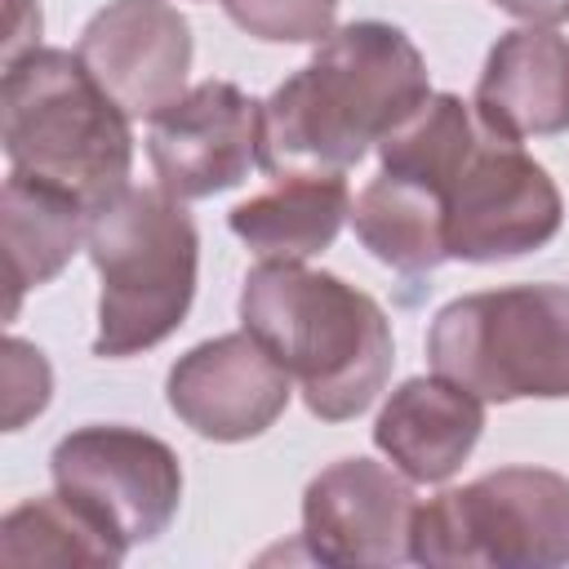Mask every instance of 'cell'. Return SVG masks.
<instances>
[{"label":"cell","instance_id":"1","mask_svg":"<svg viewBox=\"0 0 569 569\" xmlns=\"http://www.w3.org/2000/svg\"><path fill=\"white\" fill-rule=\"evenodd\" d=\"M431 98L418 44L391 22L333 27L307 67L262 102L258 169L347 178L391 129Z\"/></svg>","mask_w":569,"mask_h":569},{"label":"cell","instance_id":"2","mask_svg":"<svg viewBox=\"0 0 569 569\" xmlns=\"http://www.w3.org/2000/svg\"><path fill=\"white\" fill-rule=\"evenodd\" d=\"M240 325L289 369L325 422L365 413L391 378L387 311L356 284L307 262H258L240 289Z\"/></svg>","mask_w":569,"mask_h":569},{"label":"cell","instance_id":"3","mask_svg":"<svg viewBox=\"0 0 569 569\" xmlns=\"http://www.w3.org/2000/svg\"><path fill=\"white\" fill-rule=\"evenodd\" d=\"M0 138L9 169L71 191L89 213L120 196L133 173L124 107L89 76L80 53L67 49L36 44L4 62Z\"/></svg>","mask_w":569,"mask_h":569},{"label":"cell","instance_id":"4","mask_svg":"<svg viewBox=\"0 0 569 569\" xmlns=\"http://www.w3.org/2000/svg\"><path fill=\"white\" fill-rule=\"evenodd\" d=\"M89 262L98 267V333L93 356L124 360L164 342L191 311L200 236L178 196L124 187L89 213Z\"/></svg>","mask_w":569,"mask_h":569},{"label":"cell","instance_id":"5","mask_svg":"<svg viewBox=\"0 0 569 569\" xmlns=\"http://www.w3.org/2000/svg\"><path fill=\"white\" fill-rule=\"evenodd\" d=\"M427 360L489 405L569 396V289L507 284L453 298L427 329Z\"/></svg>","mask_w":569,"mask_h":569},{"label":"cell","instance_id":"6","mask_svg":"<svg viewBox=\"0 0 569 569\" xmlns=\"http://www.w3.org/2000/svg\"><path fill=\"white\" fill-rule=\"evenodd\" d=\"M409 560L436 569L569 565V480L547 467H498L445 489L418 507Z\"/></svg>","mask_w":569,"mask_h":569},{"label":"cell","instance_id":"7","mask_svg":"<svg viewBox=\"0 0 569 569\" xmlns=\"http://www.w3.org/2000/svg\"><path fill=\"white\" fill-rule=\"evenodd\" d=\"M565 200L551 173L511 138L480 129L445 182V253L458 262H507L556 240Z\"/></svg>","mask_w":569,"mask_h":569},{"label":"cell","instance_id":"8","mask_svg":"<svg viewBox=\"0 0 569 569\" xmlns=\"http://www.w3.org/2000/svg\"><path fill=\"white\" fill-rule=\"evenodd\" d=\"M53 489L98 520L124 551L160 538L182 507L178 453L138 427H80L53 445Z\"/></svg>","mask_w":569,"mask_h":569},{"label":"cell","instance_id":"9","mask_svg":"<svg viewBox=\"0 0 569 569\" xmlns=\"http://www.w3.org/2000/svg\"><path fill=\"white\" fill-rule=\"evenodd\" d=\"M262 156V102L231 80H200L147 120V160L178 200L240 187Z\"/></svg>","mask_w":569,"mask_h":569},{"label":"cell","instance_id":"10","mask_svg":"<svg viewBox=\"0 0 569 569\" xmlns=\"http://www.w3.org/2000/svg\"><path fill=\"white\" fill-rule=\"evenodd\" d=\"M413 480L373 458L325 467L302 493V542L320 565H400L409 560Z\"/></svg>","mask_w":569,"mask_h":569},{"label":"cell","instance_id":"11","mask_svg":"<svg viewBox=\"0 0 569 569\" xmlns=\"http://www.w3.org/2000/svg\"><path fill=\"white\" fill-rule=\"evenodd\" d=\"M289 369L240 329L178 356L164 378V400L196 436L236 445L262 436L289 409Z\"/></svg>","mask_w":569,"mask_h":569},{"label":"cell","instance_id":"12","mask_svg":"<svg viewBox=\"0 0 569 569\" xmlns=\"http://www.w3.org/2000/svg\"><path fill=\"white\" fill-rule=\"evenodd\" d=\"M76 53L129 120H151L187 93L191 27L169 0H111L89 18Z\"/></svg>","mask_w":569,"mask_h":569},{"label":"cell","instance_id":"13","mask_svg":"<svg viewBox=\"0 0 569 569\" xmlns=\"http://www.w3.org/2000/svg\"><path fill=\"white\" fill-rule=\"evenodd\" d=\"M485 129L525 142L569 129V40L551 27L502 31L476 84Z\"/></svg>","mask_w":569,"mask_h":569},{"label":"cell","instance_id":"14","mask_svg":"<svg viewBox=\"0 0 569 569\" xmlns=\"http://www.w3.org/2000/svg\"><path fill=\"white\" fill-rule=\"evenodd\" d=\"M480 431H485V400L458 387L453 378L431 373V378H405L387 396L373 422V445L413 485H440L471 458Z\"/></svg>","mask_w":569,"mask_h":569},{"label":"cell","instance_id":"15","mask_svg":"<svg viewBox=\"0 0 569 569\" xmlns=\"http://www.w3.org/2000/svg\"><path fill=\"white\" fill-rule=\"evenodd\" d=\"M0 227H4V276H9V316L27 289L49 284L84 244L89 204L71 191L9 169L0 196Z\"/></svg>","mask_w":569,"mask_h":569},{"label":"cell","instance_id":"16","mask_svg":"<svg viewBox=\"0 0 569 569\" xmlns=\"http://www.w3.org/2000/svg\"><path fill=\"white\" fill-rule=\"evenodd\" d=\"M347 218H351L347 178L284 173L267 191L240 200L227 222L262 262H307L338 240Z\"/></svg>","mask_w":569,"mask_h":569},{"label":"cell","instance_id":"17","mask_svg":"<svg viewBox=\"0 0 569 569\" xmlns=\"http://www.w3.org/2000/svg\"><path fill=\"white\" fill-rule=\"evenodd\" d=\"M351 227L378 262H387L391 271H400L409 280L431 276L449 258L440 196L400 173H378L351 200Z\"/></svg>","mask_w":569,"mask_h":569},{"label":"cell","instance_id":"18","mask_svg":"<svg viewBox=\"0 0 569 569\" xmlns=\"http://www.w3.org/2000/svg\"><path fill=\"white\" fill-rule=\"evenodd\" d=\"M0 560L4 565H120L124 547L89 520L67 493H44L18 502L0 520Z\"/></svg>","mask_w":569,"mask_h":569},{"label":"cell","instance_id":"19","mask_svg":"<svg viewBox=\"0 0 569 569\" xmlns=\"http://www.w3.org/2000/svg\"><path fill=\"white\" fill-rule=\"evenodd\" d=\"M222 9L267 44H320L338 22V0H222Z\"/></svg>","mask_w":569,"mask_h":569},{"label":"cell","instance_id":"20","mask_svg":"<svg viewBox=\"0 0 569 569\" xmlns=\"http://www.w3.org/2000/svg\"><path fill=\"white\" fill-rule=\"evenodd\" d=\"M53 373L40 347L9 338L4 342V431H18L27 418H36L49 405Z\"/></svg>","mask_w":569,"mask_h":569},{"label":"cell","instance_id":"21","mask_svg":"<svg viewBox=\"0 0 569 569\" xmlns=\"http://www.w3.org/2000/svg\"><path fill=\"white\" fill-rule=\"evenodd\" d=\"M493 4L529 27H556L569 18V0H493Z\"/></svg>","mask_w":569,"mask_h":569},{"label":"cell","instance_id":"22","mask_svg":"<svg viewBox=\"0 0 569 569\" xmlns=\"http://www.w3.org/2000/svg\"><path fill=\"white\" fill-rule=\"evenodd\" d=\"M9 9H13V27H9V44H4V62H13V58H22L27 49H22V40H31V36H40V9H36V0H9Z\"/></svg>","mask_w":569,"mask_h":569}]
</instances>
